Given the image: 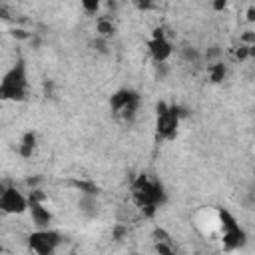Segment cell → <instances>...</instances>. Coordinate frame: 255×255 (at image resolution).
Segmentation results:
<instances>
[{"instance_id": "6da1fadb", "label": "cell", "mask_w": 255, "mask_h": 255, "mask_svg": "<svg viewBox=\"0 0 255 255\" xmlns=\"http://www.w3.org/2000/svg\"><path fill=\"white\" fill-rule=\"evenodd\" d=\"M133 197H135V203L141 207V211L147 217H151L155 209L165 201V191L161 189L159 183L149 181L145 175H139L137 181L133 183Z\"/></svg>"}, {"instance_id": "7a4b0ae2", "label": "cell", "mask_w": 255, "mask_h": 255, "mask_svg": "<svg viewBox=\"0 0 255 255\" xmlns=\"http://www.w3.org/2000/svg\"><path fill=\"white\" fill-rule=\"evenodd\" d=\"M26 92H28V78H26V66L24 62H16V66H12L6 76L0 82V100H14V102H22L26 100Z\"/></svg>"}, {"instance_id": "3957f363", "label": "cell", "mask_w": 255, "mask_h": 255, "mask_svg": "<svg viewBox=\"0 0 255 255\" xmlns=\"http://www.w3.org/2000/svg\"><path fill=\"white\" fill-rule=\"evenodd\" d=\"M219 217H221V227H223V247L227 251L237 249V247H243L245 241H247V235L239 227L237 219L229 211H225V209L219 211Z\"/></svg>"}, {"instance_id": "277c9868", "label": "cell", "mask_w": 255, "mask_h": 255, "mask_svg": "<svg viewBox=\"0 0 255 255\" xmlns=\"http://www.w3.org/2000/svg\"><path fill=\"white\" fill-rule=\"evenodd\" d=\"M177 124H179V108L167 106V104H157V135L163 139H171L177 133Z\"/></svg>"}, {"instance_id": "5b68a950", "label": "cell", "mask_w": 255, "mask_h": 255, "mask_svg": "<svg viewBox=\"0 0 255 255\" xmlns=\"http://www.w3.org/2000/svg\"><path fill=\"white\" fill-rule=\"evenodd\" d=\"M28 243L38 255H54V251L62 243V235L54 229H38L28 237Z\"/></svg>"}, {"instance_id": "8992f818", "label": "cell", "mask_w": 255, "mask_h": 255, "mask_svg": "<svg viewBox=\"0 0 255 255\" xmlns=\"http://www.w3.org/2000/svg\"><path fill=\"white\" fill-rule=\"evenodd\" d=\"M112 110L124 118V120H133L135 112H137V106H139V96L131 90H120L112 96Z\"/></svg>"}, {"instance_id": "52a82bcc", "label": "cell", "mask_w": 255, "mask_h": 255, "mask_svg": "<svg viewBox=\"0 0 255 255\" xmlns=\"http://www.w3.org/2000/svg\"><path fill=\"white\" fill-rule=\"evenodd\" d=\"M44 195L36 189L30 193V199H28V209H30V215H32V221L40 227V229H48L50 221H52V213L50 209L44 205Z\"/></svg>"}, {"instance_id": "ba28073f", "label": "cell", "mask_w": 255, "mask_h": 255, "mask_svg": "<svg viewBox=\"0 0 255 255\" xmlns=\"http://www.w3.org/2000/svg\"><path fill=\"white\" fill-rule=\"evenodd\" d=\"M0 209L4 213H22L24 209H28V199L18 189L6 187L0 195Z\"/></svg>"}, {"instance_id": "9c48e42d", "label": "cell", "mask_w": 255, "mask_h": 255, "mask_svg": "<svg viewBox=\"0 0 255 255\" xmlns=\"http://www.w3.org/2000/svg\"><path fill=\"white\" fill-rule=\"evenodd\" d=\"M149 52H151V58L157 62V64H163L169 56H171V52H173V48H171V44L163 38V34H161V30H155V34H153V40L149 42Z\"/></svg>"}, {"instance_id": "30bf717a", "label": "cell", "mask_w": 255, "mask_h": 255, "mask_svg": "<svg viewBox=\"0 0 255 255\" xmlns=\"http://www.w3.org/2000/svg\"><path fill=\"white\" fill-rule=\"evenodd\" d=\"M153 239H155V251H157L159 255H175V249H173L171 237H169L163 229H155Z\"/></svg>"}, {"instance_id": "8fae6325", "label": "cell", "mask_w": 255, "mask_h": 255, "mask_svg": "<svg viewBox=\"0 0 255 255\" xmlns=\"http://www.w3.org/2000/svg\"><path fill=\"white\" fill-rule=\"evenodd\" d=\"M80 213L84 215V217H96L98 213H100V201L96 199V195H82V199H80Z\"/></svg>"}, {"instance_id": "7c38bea8", "label": "cell", "mask_w": 255, "mask_h": 255, "mask_svg": "<svg viewBox=\"0 0 255 255\" xmlns=\"http://www.w3.org/2000/svg\"><path fill=\"white\" fill-rule=\"evenodd\" d=\"M34 145H36V133H34V131L24 133L22 143H20V155H22V157H30L32 151H34Z\"/></svg>"}, {"instance_id": "4fadbf2b", "label": "cell", "mask_w": 255, "mask_h": 255, "mask_svg": "<svg viewBox=\"0 0 255 255\" xmlns=\"http://www.w3.org/2000/svg\"><path fill=\"white\" fill-rule=\"evenodd\" d=\"M74 185L84 193V195H98L100 193V187L92 181H74Z\"/></svg>"}, {"instance_id": "5bb4252c", "label": "cell", "mask_w": 255, "mask_h": 255, "mask_svg": "<svg viewBox=\"0 0 255 255\" xmlns=\"http://www.w3.org/2000/svg\"><path fill=\"white\" fill-rule=\"evenodd\" d=\"M225 78V66L221 62H217L215 66H211V80L213 82H221Z\"/></svg>"}, {"instance_id": "9a60e30c", "label": "cell", "mask_w": 255, "mask_h": 255, "mask_svg": "<svg viewBox=\"0 0 255 255\" xmlns=\"http://www.w3.org/2000/svg\"><path fill=\"white\" fill-rule=\"evenodd\" d=\"M98 32H100L104 38H108L110 34H114V24H112L110 20H100V22H98Z\"/></svg>"}, {"instance_id": "2e32d148", "label": "cell", "mask_w": 255, "mask_h": 255, "mask_svg": "<svg viewBox=\"0 0 255 255\" xmlns=\"http://www.w3.org/2000/svg\"><path fill=\"white\" fill-rule=\"evenodd\" d=\"M183 58L189 60V62H197V60H199V52H197L195 48H189V46H187V48L183 50Z\"/></svg>"}, {"instance_id": "e0dca14e", "label": "cell", "mask_w": 255, "mask_h": 255, "mask_svg": "<svg viewBox=\"0 0 255 255\" xmlns=\"http://www.w3.org/2000/svg\"><path fill=\"white\" fill-rule=\"evenodd\" d=\"M98 6H100L98 2H84V8L86 10H98Z\"/></svg>"}]
</instances>
